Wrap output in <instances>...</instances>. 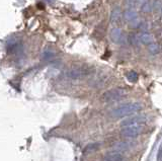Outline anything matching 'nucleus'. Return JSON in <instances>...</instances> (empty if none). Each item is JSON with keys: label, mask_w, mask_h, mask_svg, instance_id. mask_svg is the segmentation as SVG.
Instances as JSON below:
<instances>
[{"label": "nucleus", "mask_w": 162, "mask_h": 161, "mask_svg": "<svg viewBox=\"0 0 162 161\" xmlns=\"http://www.w3.org/2000/svg\"><path fill=\"white\" fill-rule=\"evenodd\" d=\"M141 109L142 105L139 102H128L119 105L116 109H112L110 112V116L116 118H125V116H129L134 115V114L139 113Z\"/></svg>", "instance_id": "1"}, {"label": "nucleus", "mask_w": 162, "mask_h": 161, "mask_svg": "<svg viewBox=\"0 0 162 161\" xmlns=\"http://www.w3.org/2000/svg\"><path fill=\"white\" fill-rule=\"evenodd\" d=\"M144 132V126L143 125H131V126L123 127L121 130V135L125 138L131 139L138 137Z\"/></svg>", "instance_id": "2"}, {"label": "nucleus", "mask_w": 162, "mask_h": 161, "mask_svg": "<svg viewBox=\"0 0 162 161\" xmlns=\"http://www.w3.org/2000/svg\"><path fill=\"white\" fill-rule=\"evenodd\" d=\"M126 95V91L122 88H115V89H110L106 91L102 95V100L105 102H114V101H118L123 98Z\"/></svg>", "instance_id": "3"}, {"label": "nucleus", "mask_w": 162, "mask_h": 161, "mask_svg": "<svg viewBox=\"0 0 162 161\" xmlns=\"http://www.w3.org/2000/svg\"><path fill=\"white\" fill-rule=\"evenodd\" d=\"M146 122V118L143 116H131V118H128L126 120H124L121 123V127H127L131 126V125H144Z\"/></svg>", "instance_id": "4"}, {"label": "nucleus", "mask_w": 162, "mask_h": 161, "mask_svg": "<svg viewBox=\"0 0 162 161\" xmlns=\"http://www.w3.org/2000/svg\"><path fill=\"white\" fill-rule=\"evenodd\" d=\"M134 145H135V143L132 141H129V140H127V141H122V142H119V143L115 144L114 147H112V150H114V151L124 152V151L129 150L130 148H132Z\"/></svg>", "instance_id": "5"}, {"label": "nucleus", "mask_w": 162, "mask_h": 161, "mask_svg": "<svg viewBox=\"0 0 162 161\" xmlns=\"http://www.w3.org/2000/svg\"><path fill=\"white\" fill-rule=\"evenodd\" d=\"M126 158L125 156L122 154V152L119 151H114L108 153L103 158H102V161H125Z\"/></svg>", "instance_id": "6"}, {"label": "nucleus", "mask_w": 162, "mask_h": 161, "mask_svg": "<svg viewBox=\"0 0 162 161\" xmlns=\"http://www.w3.org/2000/svg\"><path fill=\"white\" fill-rule=\"evenodd\" d=\"M137 78H138V75L135 72H130V73L128 74V80H130V81H132V82L136 81Z\"/></svg>", "instance_id": "7"}, {"label": "nucleus", "mask_w": 162, "mask_h": 161, "mask_svg": "<svg viewBox=\"0 0 162 161\" xmlns=\"http://www.w3.org/2000/svg\"><path fill=\"white\" fill-rule=\"evenodd\" d=\"M142 40H143V42L146 44L151 42V38H150V36H148V35H142Z\"/></svg>", "instance_id": "8"}, {"label": "nucleus", "mask_w": 162, "mask_h": 161, "mask_svg": "<svg viewBox=\"0 0 162 161\" xmlns=\"http://www.w3.org/2000/svg\"><path fill=\"white\" fill-rule=\"evenodd\" d=\"M157 161H162V145L160 146L158 150V154H157Z\"/></svg>", "instance_id": "9"}]
</instances>
